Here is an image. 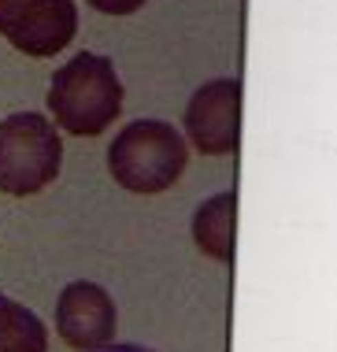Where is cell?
Masks as SVG:
<instances>
[{
    "mask_svg": "<svg viewBox=\"0 0 337 352\" xmlns=\"http://www.w3.org/2000/svg\"><path fill=\"white\" fill-rule=\"evenodd\" d=\"M48 108L56 122L74 138H96L104 126L119 119L122 108V85L108 56L78 52L52 74Z\"/></svg>",
    "mask_w": 337,
    "mask_h": 352,
    "instance_id": "1",
    "label": "cell"
},
{
    "mask_svg": "<svg viewBox=\"0 0 337 352\" xmlns=\"http://www.w3.org/2000/svg\"><path fill=\"white\" fill-rule=\"evenodd\" d=\"M189 164L186 138L171 122L138 119L111 141L108 167L111 178L130 193H163L182 178Z\"/></svg>",
    "mask_w": 337,
    "mask_h": 352,
    "instance_id": "2",
    "label": "cell"
},
{
    "mask_svg": "<svg viewBox=\"0 0 337 352\" xmlns=\"http://www.w3.org/2000/svg\"><path fill=\"white\" fill-rule=\"evenodd\" d=\"M63 145L56 126L37 111L0 119V193L30 197L56 182Z\"/></svg>",
    "mask_w": 337,
    "mask_h": 352,
    "instance_id": "3",
    "label": "cell"
},
{
    "mask_svg": "<svg viewBox=\"0 0 337 352\" xmlns=\"http://www.w3.org/2000/svg\"><path fill=\"white\" fill-rule=\"evenodd\" d=\"M0 34L26 56H56L78 34L74 0H0Z\"/></svg>",
    "mask_w": 337,
    "mask_h": 352,
    "instance_id": "4",
    "label": "cell"
},
{
    "mask_svg": "<svg viewBox=\"0 0 337 352\" xmlns=\"http://www.w3.org/2000/svg\"><path fill=\"white\" fill-rule=\"evenodd\" d=\"M186 134L204 156H230L241 141V82L215 78L193 93L186 108Z\"/></svg>",
    "mask_w": 337,
    "mask_h": 352,
    "instance_id": "5",
    "label": "cell"
},
{
    "mask_svg": "<svg viewBox=\"0 0 337 352\" xmlns=\"http://www.w3.org/2000/svg\"><path fill=\"white\" fill-rule=\"evenodd\" d=\"M60 338L74 349H104L115 334V300L96 282H71L56 304Z\"/></svg>",
    "mask_w": 337,
    "mask_h": 352,
    "instance_id": "6",
    "label": "cell"
},
{
    "mask_svg": "<svg viewBox=\"0 0 337 352\" xmlns=\"http://www.w3.org/2000/svg\"><path fill=\"white\" fill-rule=\"evenodd\" d=\"M193 237L200 252L219 263H234V241H237V193H219L200 204L193 215Z\"/></svg>",
    "mask_w": 337,
    "mask_h": 352,
    "instance_id": "7",
    "label": "cell"
},
{
    "mask_svg": "<svg viewBox=\"0 0 337 352\" xmlns=\"http://www.w3.org/2000/svg\"><path fill=\"white\" fill-rule=\"evenodd\" d=\"M0 352H48V330L30 308L0 293Z\"/></svg>",
    "mask_w": 337,
    "mask_h": 352,
    "instance_id": "8",
    "label": "cell"
},
{
    "mask_svg": "<svg viewBox=\"0 0 337 352\" xmlns=\"http://www.w3.org/2000/svg\"><path fill=\"white\" fill-rule=\"evenodd\" d=\"M89 4L96 8V12H104V15H133L144 0H89Z\"/></svg>",
    "mask_w": 337,
    "mask_h": 352,
    "instance_id": "9",
    "label": "cell"
},
{
    "mask_svg": "<svg viewBox=\"0 0 337 352\" xmlns=\"http://www.w3.org/2000/svg\"><path fill=\"white\" fill-rule=\"evenodd\" d=\"M100 352H149V349H141V345H104Z\"/></svg>",
    "mask_w": 337,
    "mask_h": 352,
    "instance_id": "10",
    "label": "cell"
}]
</instances>
